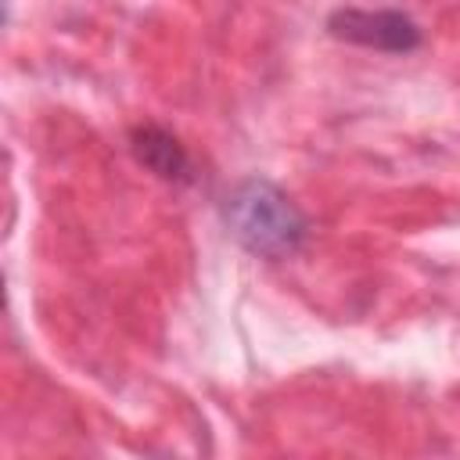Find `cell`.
<instances>
[{
  "mask_svg": "<svg viewBox=\"0 0 460 460\" xmlns=\"http://www.w3.org/2000/svg\"><path fill=\"white\" fill-rule=\"evenodd\" d=\"M223 216L230 234L259 259H288L309 234V219L302 216V208L262 176L241 180L230 190Z\"/></svg>",
  "mask_w": 460,
  "mask_h": 460,
  "instance_id": "6da1fadb",
  "label": "cell"
},
{
  "mask_svg": "<svg viewBox=\"0 0 460 460\" xmlns=\"http://www.w3.org/2000/svg\"><path fill=\"white\" fill-rule=\"evenodd\" d=\"M327 32L334 40L385 50V54H410L420 47V25L406 11H367V7H338L327 14Z\"/></svg>",
  "mask_w": 460,
  "mask_h": 460,
  "instance_id": "7a4b0ae2",
  "label": "cell"
},
{
  "mask_svg": "<svg viewBox=\"0 0 460 460\" xmlns=\"http://www.w3.org/2000/svg\"><path fill=\"white\" fill-rule=\"evenodd\" d=\"M129 144H133L137 162L144 169H151L155 176L172 180V183H187L190 180V155L183 151V144L169 129H162L155 122H144V126L133 129Z\"/></svg>",
  "mask_w": 460,
  "mask_h": 460,
  "instance_id": "3957f363",
  "label": "cell"
}]
</instances>
